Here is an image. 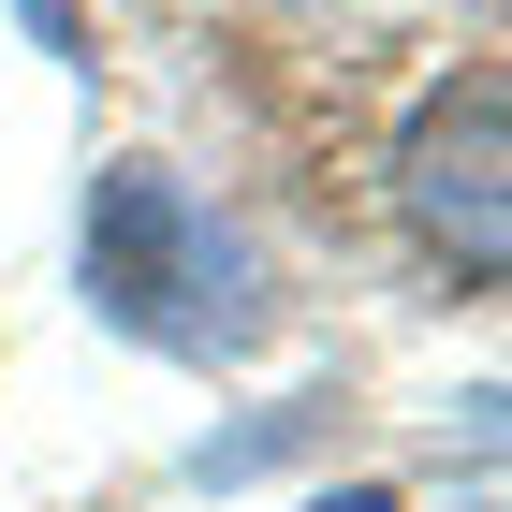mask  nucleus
Instances as JSON below:
<instances>
[{"instance_id":"3","label":"nucleus","mask_w":512,"mask_h":512,"mask_svg":"<svg viewBox=\"0 0 512 512\" xmlns=\"http://www.w3.org/2000/svg\"><path fill=\"white\" fill-rule=\"evenodd\" d=\"M293 512H410L395 483H337V498H293Z\"/></svg>"},{"instance_id":"2","label":"nucleus","mask_w":512,"mask_h":512,"mask_svg":"<svg viewBox=\"0 0 512 512\" xmlns=\"http://www.w3.org/2000/svg\"><path fill=\"white\" fill-rule=\"evenodd\" d=\"M395 205H410V235H425L454 278L512 264V88L498 74L425 88V118L395 132Z\"/></svg>"},{"instance_id":"1","label":"nucleus","mask_w":512,"mask_h":512,"mask_svg":"<svg viewBox=\"0 0 512 512\" xmlns=\"http://www.w3.org/2000/svg\"><path fill=\"white\" fill-rule=\"evenodd\" d=\"M88 308L118 322L132 352H176V366H235L264 352V249L161 161H103L88 191Z\"/></svg>"}]
</instances>
